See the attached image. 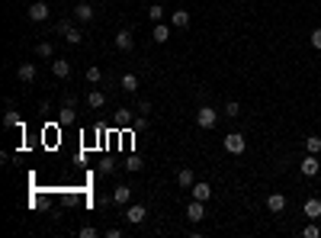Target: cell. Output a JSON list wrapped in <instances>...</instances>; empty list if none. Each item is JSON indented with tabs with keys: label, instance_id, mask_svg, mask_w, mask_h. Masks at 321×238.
I'll use <instances>...</instances> for the list:
<instances>
[{
	"label": "cell",
	"instance_id": "obj_1",
	"mask_svg": "<svg viewBox=\"0 0 321 238\" xmlns=\"http://www.w3.org/2000/svg\"><path fill=\"white\" fill-rule=\"evenodd\" d=\"M222 145H225V152L228 155H244V148H248V139H244L241 132H228L222 139Z\"/></svg>",
	"mask_w": 321,
	"mask_h": 238
},
{
	"label": "cell",
	"instance_id": "obj_2",
	"mask_svg": "<svg viewBox=\"0 0 321 238\" xmlns=\"http://www.w3.org/2000/svg\"><path fill=\"white\" fill-rule=\"evenodd\" d=\"M215 122H218V110L202 103L199 113H196V126H199V129H215Z\"/></svg>",
	"mask_w": 321,
	"mask_h": 238
},
{
	"label": "cell",
	"instance_id": "obj_3",
	"mask_svg": "<svg viewBox=\"0 0 321 238\" xmlns=\"http://www.w3.org/2000/svg\"><path fill=\"white\" fill-rule=\"evenodd\" d=\"M58 32L64 36V42H71V45H77L80 39H84V32H80L77 26L71 23V19H61V23H58Z\"/></svg>",
	"mask_w": 321,
	"mask_h": 238
},
{
	"label": "cell",
	"instance_id": "obj_4",
	"mask_svg": "<svg viewBox=\"0 0 321 238\" xmlns=\"http://www.w3.org/2000/svg\"><path fill=\"white\" fill-rule=\"evenodd\" d=\"M145 219H148V209L141 206V203H135V206H126V222H128V226H141Z\"/></svg>",
	"mask_w": 321,
	"mask_h": 238
},
{
	"label": "cell",
	"instance_id": "obj_5",
	"mask_svg": "<svg viewBox=\"0 0 321 238\" xmlns=\"http://www.w3.org/2000/svg\"><path fill=\"white\" fill-rule=\"evenodd\" d=\"M321 171V161H318V155H305L302 158V177H315V174Z\"/></svg>",
	"mask_w": 321,
	"mask_h": 238
},
{
	"label": "cell",
	"instance_id": "obj_6",
	"mask_svg": "<svg viewBox=\"0 0 321 238\" xmlns=\"http://www.w3.org/2000/svg\"><path fill=\"white\" fill-rule=\"evenodd\" d=\"M16 78L23 80V84H36V78H39V71H36V65H29V61H23V65L16 68Z\"/></svg>",
	"mask_w": 321,
	"mask_h": 238
},
{
	"label": "cell",
	"instance_id": "obj_7",
	"mask_svg": "<svg viewBox=\"0 0 321 238\" xmlns=\"http://www.w3.org/2000/svg\"><path fill=\"white\" fill-rule=\"evenodd\" d=\"M29 19L32 23H45V19H49V6H45V0H36V3L29 6Z\"/></svg>",
	"mask_w": 321,
	"mask_h": 238
},
{
	"label": "cell",
	"instance_id": "obj_8",
	"mask_svg": "<svg viewBox=\"0 0 321 238\" xmlns=\"http://www.w3.org/2000/svg\"><path fill=\"white\" fill-rule=\"evenodd\" d=\"M113 42H116V49H119V52H132L135 39H132V32H128V29H119V32H116V39H113Z\"/></svg>",
	"mask_w": 321,
	"mask_h": 238
},
{
	"label": "cell",
	"instance_id": "obj_9",
	"mask_svg": "<svg viewBox=\"0 0 321 238\" xmlns=\"http://www.w3.org/2000/svg\"><path fill=\"white\" fill-rule=\"evenodd\" d=\"M52 74H55L58 80L71 78V61H67V58H55V61H52Z\"/></svg>",
	"mask_w": 321,
	"mask_h": 238
},
{
	"label": "cell",
	"instance_id": "obj_10",
	"mask_svg": "<svg viewBox=\"0 0 321 238\" xmlns=\"http://www.w3.org/2000/svg\"><path fill=\"white\" fill-rule=\"evenodd\" d=\"M187 219L190 222H202V219H206V206H202V200H193L187 206Z\"/></svg>",
	"mask_w": 321,
	"mask_h": 238
},
{
	"label": "cell",
	"instance_id": "obj_11",
	"mask_svg": "<svg viewBox=\"0 0 321 238\" xmlns=\"http://www.w3.org/2000/svg\"><path fill=\"white\" fill-rule=\"evenodd\" d=\"M190 193H193V200H202V203H206L209 196H212V187H209L206 180H196L193 187H190Z\"/></svg>",
	"mask_w": 321,
	"mask_h": 238
},
{
	"label": "cell",
	"instance_id": "obj_12",
	"mask_svg": "<svg viewBox=\"0 0 321 238\" xmlns=\"http://www.w3.org/2000/svg\"><path fill=\"white\" fill-rule=\"evenodd\" d=\"M128 200H132V187H128V183H119V187L113 190V203H119V206H128Z\"/></svg>",
	"mask_w": 321,
	"mask_h": 238
},
{
	"label": "cell",
	"instance_id": "obj_13",
	"mask_svg": "<svg viewBox=\"0 0 321 238\" xmlns=\"http://www.w3.org/2000/svg\"><path fill=\"white\" fill-rule=\"evenodd\" d=\"M87 106H90L93 113H100L106 106V93L103 90H90V93H87Z\"/></svg>",
	"mask_w": 321,
	"mask_h": 238
},
{
	"label": "cell",
	"instance_id": "obj_14",
	"mask_svg": "<svg viewBox=\"0 0 321 238\" xmlns=\"http://www.w3.org/2000/svg\"><path fill=\"white\" fill-rule=\"evenodd\" d=\"M93 16H97V13H93L90 3H77V6H74V19H77V23H90Z\"/></svg>",
	"mask_w": 321,
	"mask_h": 238
},
{
	"label": "cell",
	"instance_id": "obj_15",
	"mask_svg": "<svg viewBox=\"0 0 321 238\" xmlns=\"http://www.w3.org/2000/svg\"><path fill=\"white\" fill-rule=\"evenodd\" d=\"M170 29H174L170 23H154V29H151V39H154V42H167V39H170Z\"/></svg>",
	"mask_w": 321,
	"mask_h": 238
},
{
	"label": "cell",
	"instance_id": "obj_16",
	"mask_svg": "<svg viewBox=\"0 0 321 238\" xmlns=\"http://www.w3.org/2000/svg\"><path fill=\"white\" fill-rule=\"evenodd\" d=\"M267 209L279 216V213L286 209V196H283V193H270V196H267Z\"/></svg>",
	"mask_w": 321,
	"mask_h": 238
},
{
	"label": "cell",
	"instance_id": "obj_17",
	"mask_svg": "<svg viewBox=\"0 0 321 238\" xmlns=\"http://www.w3.org/2000/svg\"><path fill=\"white\" fill-rule=\"evenodd\" d=\"M170 26H174V29H187L190 26V13L187 10H174L170 13Z\"/></svg>",
	"mask_w": 321,
	"mask_h": 238
},
{
	"label": "cell",
	"instance_id": "obj_18",
	"mask_svg": "<svg viewBox=\"0 0 321 238\" xmlns=\"http://www.w3.org/2000/svg\"><path fill=\"white\" fill-rule=\"evenodd\" d=\"M193 183H196V174H193V171H190V167H183V171H180V174H177V187H183V190H190V187H193Z\"/></svg>",
	"mask_w": 321,
	"mask_h": 238
},
{
	"label": "cell",
	"instance_id": "obj_19",
	"mask_svg": "<svg viewBox=\"0 0 321 238\" xmlns=\"http://www.w3.org/2000/svg\"><path fill=\"white\" fill-rule=\"evenodd\" d=\"M164 16H167V10H164L161 3H151V6H148V19H151V23H164Z\"/></svg>",
	"mask_w": 321,
	"mask_h": 238
},
{
	"label": "cell",
	"instance_id": "obj_20",
	"mask_svg": "<svg viewBox=\"0 0 321 238\" xmlns=\"http://www.w3.org/2000/svg\"><path fill=\"white\" fill-rule=\"evenodd\" d=\"M3 126H6V129H23V119H19L13 110H6V113H3Z\"/></svg>",
	"mask_w": 321,
	"mask_h": 238
},
{
	"label": "cell",
	"instance_id": "obj_21",
	"mask_svg": "<svg viewBox=\"0 0 321 238\" xmlns=\"http://www.w3.org/2000/svg\"><path fill=\"white\" fill-rule=\"evenodd\" d=\"M305 216H309V219H321V200H309L305 203Z\"/></svg>",
	"mask_w": 321,
	"mask_h": 238
},
{
	"label": "cell",
	"instance_id": "obj_22",
	"mask_svg": "<svg viewBox=\"0 0 321 238\" xmlns=\"http://www.w3.org/2000/svg\"><path fill=\"white\" fill-rule=\"evenodd\" d=\"M122 90L135 93V90H138V78H135V74H122Z\"/></svg>",
	"mask_w": 321,
	"mask_h": 238
},
{
	"label": "cell",
	"instance_id": "obj_23",
	"mask_svg": "<svg viewBox=\"0 0 321 238\" xmlns=\"http://www.w3.org/2000/svg\"><path fill=\"white\" fill-rule=\"evenodd\" d=\"M84 78H87V84H100V80H103V71H100L97 65H90V68H87V74H84Z\"/></svg>",
	"mask_w": 321,
	"mask_h": 238
},
{
	"label": "cell",
	"instance_id": "obj_24",
	"mask_svg": "<svg viewBox=\"0 0 321 238\" xmlns=\"http://www.w3.org/2000/svg\"><path fill=\"white\" fill-rule=\"evenodd\" d=\"M122 167H126V171H141V167H145V164H141V158H138V155H128V158H126V164H122Z\"/></svg>",
	"mask_w": 321,
	"mask_h": 238
},
{
	"label": "cell",
	"instance_id": "obj_25",
	"mask_svg": "<svg viewBox=\"0 0 321 238\" xmlns=\"http://www.w3.org/2000/svg\"><path fill=\"white\" fill-rule=\"evenodd\" d=\"M116 122H119V126H132V110H126V106H122V110L119 113H116Z\"/></svg>",
	"mask_w": 321,
	"mask_h": 238
},
{
	"label": "cell",
	"instance_id": "obj_26",
	"mask_svg": "<svg viewBox=\"0 0 321 238\" xmlns=\"http://www.w3.org/2000/svg\"><path fill=\"white\" fill-rule=\"evenodd\" d=\"M36 55H39V58H52V55H55L52 42H39V45H36Z\"/></svg>",
	"mask_w": 321,
	"mask_h": 238
},
{
	"label": "cell",
	"instance_id": "obj_27",
	"mask_svg": "<svg viewBox=\"0 0 321 238\" xmlns=\"http://www.w3.org/2000/svg\"><path fill=\"white\" fill-rule=\"evenodd\" d=\"M305 148H309L312 155H318L321 152V139H318V135H309V139H305Z\"/></svg>",
	"mask_w": 321,
	"mask_h": 238
},
{
	"label": "cell",
	"instance_id": "obj_28",
	"mask_svg": "<svg viewBox=\"0 0 321 238\" xmlns=\"http://www.w3.org/2000/svg\"><path fill=\"white\" fill-rule=\"evenodd\" d=\"M225 116H228V119L241 116V103H235V100H231V103H225Z\"/></svg>",
	"mask_w": 321,
	"mask_h": 238
},
{
	"label": "cell",
	"instance_id": "obj_29",
	"mask_svg": "<svg viewBox=\"0 0 321 238\" xmlns=\"http://www.w3.org/2000/svg\"><path fill=\"white\" fill-rule=\"evenodd\" d=\"M61 122H74V106H64V103H61Z\"/></svg>",
	"mask_w": 321,
	"mask_h": 238
},
{
	"label": "cell",
	"instance_id": "obj_30",
	"mask_svg": "<svg viewBox=\"0 0 321 238\" xmlns=\"http://www.w3.org/2000/svg\"><path fill=\"white\" fill-rule=\"evenodd\" d=\"M312 49H321V26L312 29Z\"/></svg>",
	"mask_w": 321,
	"mask_h": 238
},
{
	"label": "cell",
	"instance_id": "obj_31",
	"mask_svg": "<svg viewBox=\"0 0 321 238\" xmlns=\"http://www.w3.org/2000/svg\"><path fill=\"white\" fill-rule=\"evenodd\" d=\"M302 235H305V238H318V226H305Z\"/></svg>",
	"mask_w": 321,
	"mask_h": 238
},
{
	"label": "cell",
	"instance_id": "obj_32",
	"mask_svg": "<svg viewBox=\"0 0 321 238\" xmlns=\"http://www.w3.org/2000/svg\"><path fill=\"white\" fill-rule=\"evenodd\" d=\"M80 235H84V238H93V235H100V232L93 226H84V229H80Z\"/></svg>",
	"mask_w": 321,
	"mask_h": 238
},
{
	"label": "cell",
	"instance_id": "obj_33",
	"mask_svg": "<svg viewBox=\"0 0 321 238\" xmlns=\"http://www.w3.org/2000/svg\"><path fill=\"white\" fill-rule=\"evenodd\" d=\"M138 113H141V116H148V113H151V103H148V100H141V103H138Z\"/></svg>",
	"mask_w": 321,
	"mask_h": 238
},
{
	"label": "cell",
	"instance_id": "obj_34",
	"mask_svg": "<svg viewBox=\"0 0 321 238\" xmlns=\"http://www.w3.org/2000/svg\"><path fill=\"white\" fill-rule=\"evenodd\" d=\"M61 103H64V106H74V110H77V100H74V93H67V97L61 100Z\"/></svg>",
	"mask_w": 321,
	"mask_h": 238
}]
</instances>
